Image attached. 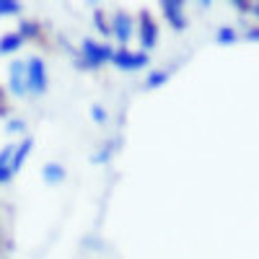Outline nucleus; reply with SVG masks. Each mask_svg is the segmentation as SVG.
<instances>
[{
	"label": "nucleus",
	"instance_id": "18",
	"mask_svg": "<svg viewBox=\"0 0 259 259\" xmlns=\"http://www.w3.org/2000/svg\"><path fill=\"white\" fill-rule=\"evenodd\" d=\"M94 18H96V26L101 29V34H112V24H109V26L104 24V13H96Z\"/></svg>",
	"mask_w": 259,
	"mask_h": 259
},
{
	"label": "nucleus",
	"instance_id": "9",
	"mask_svg": "<svg viewBox=\"0 0 259 259\" xmlns=\"http://www.w3.org/2000/svg\"><path fill=\"white\" fill-rule=\"evenodd\" d=\"M31 148H34V140H21V145L13 150V158H11V168H13V174H18L21 166H24L26 156L31 153Z\"/></svg>",
	"mask_w": 259,
	"mask_h": 259
},
{
	"label": "nucleus",
	"instance_id": "8",
	"mask_svg": "<svg viewBox=\"0 0 259 259\" xmlns=\"http://www.w3.org/2000/svg\"><path fill=\"white\" fill-rule=\"evenodd\" d=\"M26 45V39L21 36L18 31H11V34H3V39H0V55H11L16 50H21Z\"/></svg>",
	"mask_w": 259,
	"mask_h": 259
},
{
	"label": "nucleus",
	"instance_id": "15",
	"mask_svg": "<svg viewBox=\"0 0 259 259\" xmlns=\"http://www.w3.org/2000/svg\"><path fill=\"white\" fill-rule=\"evenodd\" d=\"M91 117H94L99 124H106V109H104L101 104H94V106H91Z\"/></svg>",
	"mask_w": 259,
	"mask_h": 259
},
{
	"label": "nucleus",
	"instance_id": "13",
	"mask_svg": "<svg viewBox=\"0 0 259 259\" xmlns=\"http://www.w3.org/2000/svg\"><path fill=\"white\" fill-rule=\"evenodd\" d=\"M13 13H21V3H11V0H0V16H13Z\"/></svg>",
	"mask_w": 259,
	"mask_h": 259
},
{
	"label": "nucleus",
	"instance_id": "5",
	"mask_svg": "<svg viewBox=\"0 0 259 259\" xmlns=\"http://www.w3.org/2000/svg\"><path fill=\"white\" fill-rule=\"evenodd\" d=\"M8 89L13 96H26V62L24 60H13L11 62V70H8Z\"/></svg>",
	"mask_w": 259,
	"mask_h": 259
},
{
	"label": "nucleus",
	"instance_id": "14",
	"mask_svg": "<svg viewBox=\"0 0 259 259\" xmlns=\"http://www.w3.org/2000/svg\"><path fill=\"white\" fill-rule=\"evenodd\" d=\"M236 11H241V13H254L259 18V3H233Z\"/></svg>",
	"mask_w": 259,
	"mask_h": 259
},
{
	"label": "nucleus",
	"instance_id": "6",
	"mask_svg": "<svg viewBox=\"0 0 259 259\" xmlns=\"http://www.w3.org/2000/svg\"><path fill=\"white\" fill-rule=\"evenodd\" d=\"M133 31H135V21L130 18L127 13H114L112 16V34H114L117 41L127 45V41L133 39Z\"/></svg>",
	"mask_w": 259,
	"mask_h": 259
},
{
	"label": "nucleus",
	"instance_id": "4",
	"mask_svg": "<svg viewBox=\"0 0 259 259\" xmlns=\"http://www.w3.org/2000/svg\"><path fill=\"white\" fill-rule=\"evenodd\" d=\"M138 34H140L143 50H153L158 45V24L148 11H140V16H138Z\"/></svg>",
	"mask_w": 259,
	"mask_h": 259
},
{
	"label": "nucleus",
	"instance_id": "20",
	"mask_svg": "<svg viewBox=\"0 0 259 259\" xmlns=\"http://www.w3.org/2000/svg\"><path fill=\"white\" fill-rule=\"evenodd\" d=\"M246 39H249V41H259V26H256V29H249V31H246Z\"/></svg>",
	"mask_w": 259,
	"mask_h": 259
},
{
	"label": "nucleus",
	"instance_id": "12",
	"mask_svg": "<svg viewBox=\"0 0 259 259\" xmlns=\"http://www.w3.org/2000/svg\"><path fill=\"white\" fill-rule=\"evenodd\" d=\"M168 70H158V73H150L148 75V80H145V89H158V85H163L166 80H168Z\"/></svg>",
	"mask_w": 259,
	"mask_h": 259
},
{
	"label": "nucleus",
	"instance_id": "7",
	"mask_svg": "<svg viewBox=\"0 0 259 259\" xmlns=\"http://www.w3.org/2000/svg\"><path fill=\"white\" fill-rule=\"evenodd\" d=\"M161 11L168 21V26L171 29H187V18H184V3H177V0H166V3H161Z\"/></svg>",
	"mask_w": 259,
	"mask_h": 259
},
{
	"label": "nucleus",
	"instance_id": "11",
	"mask_svg": "<svg viewBox=\"0 0 259 259\" xmlns=\"http://www.w3.org/2000/svg\"><path fill=\"white\" fill-rule=\"evenodd\" d=\"M215 41H218V45H233V41H239V31L233 26H221L215 31Z\"/></svg>",
	"mask_w": 259,
	"mask_h": 259
},
{
	"label": "nucleus",
	"instance_id": "2",
	"mask_svg": "<svg viewBox=\"0 0 259 259\" xmlns=\"http://www.w3.org/2000/svg\"><path fill=\"white\" fill-rule=\"evenodd\" d=\"M50 85V78H47V65L41 57H31L26 60V89L31 96H41Z\"/></svg>",
	"mask_w": 259,
	"mask_h": 259
},
{
	"label": "nucleus",
	"instance_id": "19",
	"mask_svg": "<svg viewBox=\"0 0 259 259\" xmlns=\"http://www.w3.org/2000/svg\"><path fill=\"white\" fill-rule=\"evenodd\" d=\"M8 130H11V133H21V130H24V122L13 119V122H8Z\"/></svg>",
	"mask_w": 259,
	"mask_h": 259
},
{
	"label": "nucleus",
	"instance_id": "10",
	"mask_svg": "<svg viewBox=\"0 0 259 259\" xmlns=\"http://www.w3.org/2000/svg\"><path fill=\"white\" fill-rule=\"evenodd\" d=\"M41 177H45L50 184H57V182L65 179V168L60 163H47L45 168H41Z\"/></svg>",
	"mask_w": 259,
	"mask_h": 259
},
{
	"label": "nucleus",
	"instance_id": "17",
	"mask_svg": "<svg viewBox=\"0 0 259 259\" xmlns=\"http://www.w3.org/2000/svg\"><path fill=\"white\" fill-rule=\"evenodd\" d=\"M13 177H16V174H13L11 163H8V166H0V184H8V182H11Z\"/></svg>",
	"mask_w": 259,
	"mask_h": 259
},
{
	"label": "nucleus",
	"instance_id": "3",
	"mask_svg": "<svg viewBox=\"0 0 259 259\" xmlns=\"http://www.w3.org/2000/svg\"><path fill=\"white\" fill-rule=\"evenodd\" d=\"M112 65L119 70H143L150 65V57H148V52H130L122 47V50H114Z\"/></svg>",
	"mask_w": 259,
	"mask_h": 259
},
{
	"label": "nucleus",
	"instance_id": "16",
	"mask_svg": "<svg viewBox=\"0 0 259 259\" xmlns=\"http://www.w3.org/2000/svg\"><path fill=\"white\" fill-rule=\"evenodd\" d=\"M13 150H16V145H6L3 150H0V166H8V163H11Z\"/></svg>",
	"mask_w": 259,
	"mask_h": 259
},
{
	"label": "nucleus",
	"instance_id": "1",
	"mask_svg": "<svg viewBox=\"0 0 259 259\" xmlns=\"http://www.w3.org/2000/svg\"><path fill=\"white\" fill-rule=\"evenodd\" d=\"M114 57V47L112 45H104V41H96V39H83L80 45V68H101V65L112 62Z\"/></svg>",
	"mask_w": 259,
	"mask_h": 259
}]
</instances>
